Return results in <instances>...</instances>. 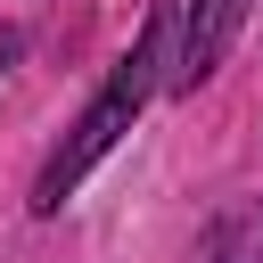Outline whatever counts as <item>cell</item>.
<instances>
[{"mask_svg":"<svg viewBox=\"0 0 263 263\" xmlns=\"http://www.w3.org/2000/svg\"><path fill=\"white\" fill-rule=\"evenodd\" d=\"M238 16H247V0H189V33H181V74H173V90H197V82L222 66Z\"/></svg>","mask_w":263,"mask_h":263,"instance_id":"obj_2","label":"cell"},{"mask_svg":"<svg viewBox=\"0 0 263 263\" xmlns=\"http://www.w3.org/2000/svg\"><path fill=\"white\" fill-rule=\"evenodd\" d=\"M214 255H222V263H263V205L230 214V222L214 230Z\"/></svg>","mask_w":263,"mask_h":263,"instance_id":"obj_3","label":"cell"},{"mask_svg":"<svg viewBox=\"0 0 263 263\" xmlns=\"http://www.w3.org/2000/svg\"><path fill=\"white\" fill-rule=\"evenodd\" d=\"M156 33H164V0H156V16L140 25V41H132V58L115 66V82H107V90L90 99V115L74 123V140H66V148L41 164V181H33V214H58V205H66V189H74V181H82V173H90V164H99V156L123 140V123H132V115H140V99H148Z\"/></svg>","mask_w":263,"mask_h":263,"instance_id":"obj_1","label":"cell"}]
</instances>
